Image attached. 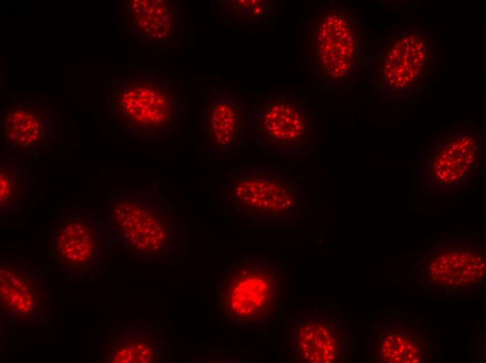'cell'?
<instances>
[{"mask_svg": "<svg viewBox=\"0 0 486 363\" xmlns=\"http://www.w3.org/2000/svg\"><path fill=\"white\" fill-rule=\"evenodd\" d=\"M283 278L278 260L255 255L233 260L216 282L219 315L235 325L266 323L279 306Z\"/></svg>", "mask_w": 486, "mask_h": 363, "instance_id": "cell-1", "label": "cell"}, {"mask_svg": "<svg viewBox=\"0 0 486 363\" xmlns=\"http://www.w3.org/2000/svg\"><path fill=\"white\" fill-rule=\"evenodd\" d=\"M155 182L126 195L112 194L108 211L112 232L130 253L165 257L175 242L173 216L164 205Z\"/></svg>", "mask_w": 486, "mask_h": 363, "instance_id": "cell-2", "label": "cell"}, {"mask_svg": "<svg viewBox=\"0 0 486 363\" xmlns=\"http://www.w3.org/2000/svg\"><path fill=\"white\" fill-rule=\"evenodd\" d=\"M223 193L232 213L250 221L289 219L299 203L297 180L279 170H234Z\"/></svg>", "mask_w": 486, "mask_h": 363, "instance_id": "cell-3", "label": "cell"}, {"mask_svg": "<svg viewBox=\"0 0 486 363\" xmlns=\"http://www.w3.org/2000/svg\"><path fill=\"white\" fill-rule=\"evenodd\" d=\"M121 129L144 136L172 131L177 121V96L171 82L157 75H136L122 84L112 109Z\"/></svg>", "mask_w": 486, "mask_h": 363, "instance_id": "cell-4", "label": "cell"}, {"mask_svg": "<svg viewBox=\"0 0 486 363\" xmlns=\"http://www.w3.org/2000/svg\"><path fill=\"white\" fill-rule=\"evenodd\" d=\"M314 66L327 80L341 81L358 60V28L353 15L341 7L323 8L310 28Z\"/></svg>", "mask_w": 486, "mask_h": 363, "instance_id": "cell-5", "label": "cell"}, {"mask_svg": "<svg viewBox=\"0 0 486 363\" xmlns=\"http://www.w3.org/2000/svg\"><path fill=\"white\" fill-rule=\"evenodd\" d=\"M314 128L311 109L296 95L271 96L258 108L255 133L281 152L295 153L310 145Z\"/></svg>", "mask_w": 486, "mask_h": 363, "instance_id": "cell-6", "label": "cell"}, {"mask_svg": "<svg viewBox=\"0 0 486 363\" xmlns=\"http://www.w3.org/2000/svg\"><path fill=\"white\" fill-rule=\"evenodd\" d=\"M51 254L57 265L85 276L102 258L103 236L98 222L87 214H66L54 224Z\"/></svg>", "mask_w": 486, "mask_h": 363, "instance_id": "cell-7", "label": "cell"}, {"mask_svg": "<svg viewBox=\"0 0 486 363\" xmlns=\"http://www.w3.org/2000/svg\"><path fill=\"white\" fill-rule=\"evenodd\" d=\"M52 114L45 104L19 103L3 109L1 134L8 150L19 154H38L50 142Z\"/></svg>", "mask_w": 486, "mask_h": 363, "instance_id": "cell-8", "label": "cell"}, {"mask_svg": "<svg viewBox=\"0 0 486 363\" xmlns=\"http://www.w3.org/2000/svg\"><path fill=\"white\" fill-rule=\"evenodd\" d=\"M427 53V40L422 34L407 31L395 36L386 47L382 59L385 87L396 92L414 87L426 70Z\"/></svg>", "mask_w": 486, "mask_h": 363, "instance_id": "cell-9", "label": "cell"}, {"mask_svg": "<svg viewBox=\"0 0 486 363\" xmlns=\"http://www.w3.org/2000/svg\"><path fill=\"white\" fill-rule=\"evenodd\" d=\"M244 122L242 104L230 93H219L203 103L200 126L212 151H221L240 142L243 138Z\"/></svg>", "mask_w": 486, "mask_h": 363, "instance_id": "cell-10", "label": "cell"}, {"mask_svg": "<svg viewBox=\"0 0 486 363\" xmlns=\"http://www.w3.org/2000/svg\"><path fill=\"white\" fill-rule=\"evenodd\" d=\"M1 308L16 321L32 322L40 316L43 305L41 283L28 269L3 264L0 272Z\"/></svg>", "mask_w": 486, "mask_h": 363, "instance_id": "cell-11", "label": "cell"}, {"mask_svg": "<svg viewBox=\"0 0 486 363\" xmlns=\"http://www.w3.org/2000/svg\"><path fill=\"white\" fill-rule=\"evenodd\" d=\"M293 360L304 363H330L338 355V341L334 331L319 316L300 319L293 329Z\"/></svg>", "mask_w": 486, "mask_h": 363, "instance_id": "cell-12", "label": "cell"}, {"mask_svg": "<svg viewBox=\"0 0 486 363\" xmlns=\"http://www.w3.org/2000/svg\"><path fill=\"white\" fill-rule=\"evenodd\" d=\"M127 15L133 31L150 42H172L177 36L179 14L172 1H129Z\"/></svg>", "mask_w": 486, "mask_h": 363, "instance_id": "cell-13", "label": "cell"}, {"mask_svg": "<svg viewBox=\"0 0 486 363\" xmlns=\"http://www.w3.org/2000/svg\"><path fill=\"white\" fill-rule=\"evenodd\" d=\"M159 338L148 327H124L112 338L105 360L112 363L154 362Z\"/></svg>", "mask_w": 486, "mask_h": 363, "instance_id": "cell-14", "label": "cell"}, {"mask_svg": "<svg viewBox=\"0 0 486 363\" xmlns=\"http://www.w3.org/2000/svg\"><path fill=\"white\" fill-rule=\"evenodd\" d=\"M25 193V182L21 174L1 164L0 168L1 214L12 212L22 201Z\"/></svg>", "mask_w": 486, "mask_h": 363, "instance_id": "cell-15", "label": "cell"}, {"mask_svg": "<svg viewBox=\"0 0 486 363\" xmlns=\"http://www.w3.org/2000/svg\"><path fill=\"white\" fill-rule=\"evenodd\" d=\"M228 10L233 11L241 19L257 20L263 17L267 8L260 0H237L228 1Z\"/></svg>", "mask_w": 486, "mask_h": 363, "instance_id": "cell-16", "label": "cell"}]
</instances>
